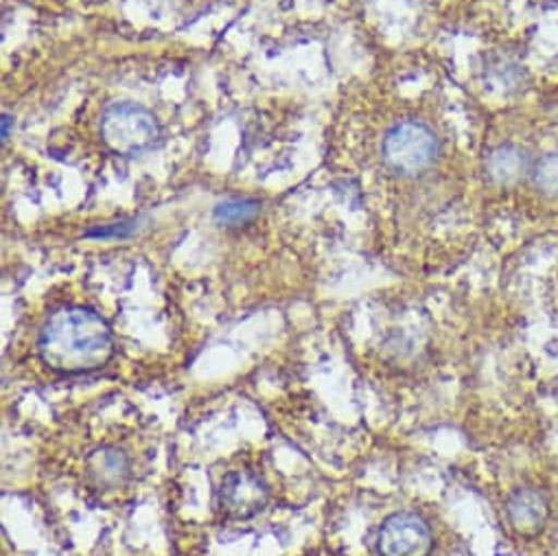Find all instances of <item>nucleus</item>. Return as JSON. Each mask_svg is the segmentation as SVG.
Here are the masks:
<instances>
[{
    "label": "nucleus",
    "instance_id": "1",
    "mask_svg": "<svg viewBox=\"0 0 558 556\" xmlns=\"http://www.w3.org/2000/svg\"><path fill=\"white\" fill-rule=\"evenodd\" d=\"M110 325L93 310L66 305L49 314L38 334V355L60 375H86L114 358Z\"/></svg>",
    "mask_w": 558,
    "mask_h": 556
},
{
    "label": "nucleus",
    "instance_id": "2",
    "mask_svg": "<svg viewBox=\"0 0 558 556\" xmlns=\"http://www.w3.org/2000/svg\"><path fill=\"white\" fill-rule=\"evenodd\" d=\"M101 141L119 156H141L154 149L162 136L158 117L132 101L112 104L101 117Z\"/></svg>",
    "mask_w": 558,
    "mask_h": 556
},
{
    "label": "nucleus",
    "instance_id": "3",
    "mask_svg": "<svg viewBox=\"0 0 558 556\" xmlns=\"http://www.w3.org/2000/svg\"><path fill=\"white\" fill-rule=\"evenodd\" d=\"M440 152L436 132L416 119L395 123L381 143L386 167L399 176H418L429 169Z\"/></svg>",
    "mask_w": 558,
    "mask_h": 556
},
{
    "label": "nucleus",
    "instance_id": "4",
    "mask_svg": "<svg viewBox=\"0 0 558 556\" xmlns=\"http://www.w3.org/2000/svg\"><path fill=\"white\" fill-rule=\"evenodd\" d=\"M381 556H429L434 552V530L414 510H399L384 519L377 532Z\"/></svg>",
    "mask_w": 558,
    "mask_h": 556
},
{
    "label": "nucleus",
    "instance_id": "5",
    "mask_svg": "<svg viewBox=\"0 0 558 556\" xmlns=\"http://www.w3.org/2000/svg\"><path fill=\"white\" fill-rule=\"evenodd\" d=\"M269 486L258 471L234 469L223 473L217 488V504L230 519H250L265 508Z\"/></svg>",
    "mask_w": 558,
    "mask_h": 556
},
{
    "label": "nucleus",
    "instance_id": "6",
    "mask_svg": "<svg viewBox=\"0 0 558 556\" xmlns=\"http://www.w3.org/2000/svg\"><path fill=\"white\" fill-rule=\"evenodd\" d=\"M504 512L514 532L532 536L547 525L551 506H549V497L541 488L519 486L506 497Z\"/></svg>",
    "mask_w": 558,
    "mask_h": 556
},
{
    "label": "nucleus",
    "instance_id": "7",
    "mask_svg": "<svg viewBox=\"0 0 558 556\" xmlns=\"http://www.w3.org/2000/svg\"><path fill=\"white\" fill-rule=\"evenodd\" d=\"M530 156L517 145H499L486 156V176L499 186H514L530 178Z\"/></svg>",
    "mask_w": 558,
    "mask_h": 556
},
{
    "label": "nucleus",
    "instance_id": "8",
    "mask_svg": "<svg viewBox=\"0 0 558 556\" xmlns=\"http://www.w3.org/2000/svg\"><path fill=\"white\" fill-rule=\"evenodd\" d=\"M88 475L99 488H119L128 482L132 473V462L119 447H101L93 451L86 460Z\"/></svg>",
    "mask_w": 558,
    "mask_h": 556
},
{
    "label": "nucleus",
    "instance_id": "9",
    "mask_svg": "<svg viewBox=\"0 0 558 556\" xmlns=\"http://www.w3.org/2000/svg\"><path fill=\"white\" fill-rule=\"evenodd\" d=\"M258 213H260V202L254 197H228L213 208L215 221L230 228L250 223Z\"/></svg>",
    "mask_w": 558,
    "mask_h": 556
},
{
    "label": "nucleus",
    "instance_id": "10",
    "mask_svg": "<svg viewBox=\"0 0 558 556\" xmlns=\"http://www.w3.org/2000/svg\"><path fill=\"white\" fill-rule=\"evenodd\" d=\"M530 180L534 189L545 197L558 195V154H545L532 165Z\"/></svg>",
    "mask_w": 558,
    "mask_h": 556
},
{
    "label": "nucleus",
    "instance_id": "11",
    "mask_svg": "<svg viewBox=\"0 0 558 556\" xmlns=\"http://www.w3.org/2000/svg\"><path fill=\"white\" fill-rule=\"evenodd\" d=\"M134 228H136L134 221H119V223H108V226L88 230L86 237H93V239H119V237H128L130 232H134Z\"/></svg>",
    "mask_w": 558,
    "mask_h": 556
},
{
    "label": "nucleus",
    "instance_id": "12",
    "mask_svg": "<svg viewBox=\"0 0 558 556\" xmlns=\"http://www.w3.org/2000/svg\"><path fill=\"white\" fill-rule=\"evenodd\" d=\"M12 123H14V119L10 117V114H3V130H0V141H8L10 138V128H12Z\"/></svg>",
    "mask_w": 558,
    "mask_h": 556
}]
</instances>
